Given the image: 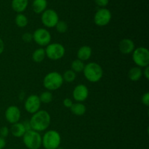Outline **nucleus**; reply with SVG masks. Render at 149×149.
I'll return each instance as SVG.
<instances>
[{
	"instance_id": "1",
	"label": "nucleus",
	"mask_w": 149,
	"mask_h": 149,
	"mask_svg": "<svg viewBox=\"0 0 149 149\" xmlns=\"http://www.w3.org/2000/svg\"><path fill=\"white\" fill-rule=\"evenodd\" d=\"M31 129L38 132L46 130L51 124L50 114L47 111L39 110L33 113L29 120Z\"/></svg>"
},
{
	"instance_id": "2",
	"label": "nucleus",
	"mask_w": 149,
	"mask_h": 149,
	"mask_svg": "<svg viewBox=\"0 0 149 149\" xmlns=\"http://www.w3.org/2000/svg\"><path fill=\"white\" fill-rule=\"evenodd\" d=\"M86 79L92 83H96L100 81L103 76V70L101 65L95 62H91L86 64L83 70Z\"/></svg>"
},
{
	"instance_id": "3",
	"label": "nucleus",
	"mask_w": 149,
	"mask_h": 149,
	"mask_svg": "<svg viewBox=\"0 0 149 149\" xmlns=\"http://www.w3.org/2000/svg\"><path fill=\"white\" fill-rule=\"evenodd\" d=\"M62 74L57 71H52L45 75L43 79V85L48 91H55L62 87L63 84Z\"/></svg>"
},
{
	"instance_id": "4",
	"label": "nucleus",
	"mask_w": 149,
	"mask_h": 149,
	"mask_svg": "<svg viewBox=\"0 0 149 149\" xmlns=\"http://www.w3.org/2000/svg\"><path fill=\"white\" fill-rule=\"evenodd\" d=\"M61 143V136L55 130H48L42 137V146L45 149H57Z\"/></svg>"
},
{
	"instance_id": "5",
	"label": "nucleus",
	"mask_w": 149,
	"mask_h": 149,
	"mask_svg": "<svg viewBox=\"0 0 149 149\" xmlns=\"http://www.w3.org/2000/svg\"><path fill=\"white\" fill-rule=\"evenodd\" d=\"M23 141L27 149H39L42 146V135L33 130H29L23 136Z\"/></svg>"
},
{
	"instance_id": "6",
	"label": "nucleus",
	"mask_w": 149,
	"mask_h": 149,
	"mask_svg": "<svg viewBox=\"0 0 149 149\" xmlns=\"http://www.w3.org/2000/svg\"><path fill=\"white\" fill-rule=\"evenodd\" d=\"M132 60L136 66L146 68L149 65V51L144 47H139L132 52Z\"/></svg>"
},
{
	"instance_id": "7",
	"label": "nucleus",
	"mask_w": 149,
	"mask_h": 149,
	"mask_svg": "<svg viewBox=\"0 0 149 149\" xmlns=\"http://www.w3.org/2000/svg\"><path fill=\"white\" fill-rule=\"evenodd\" d=\"M46 57L52 61H58L65 55V49L63 45L60 43H50L45 48Z\"/></svg>"
},
{
	"instance_id": "8",
	"label": "nucleus",
	"mask_w": 149,
	"mask_h": 149,
	"mask_svg": "<svg viewBox=\"0 0 149 149\" xmlns=\"http://www.w3.org/2000/svg\"><path fill=\"white\" fill-rule=\"evenodd\" d=\"M32 34H33V40L39 46L46 47L50 44L52 36L47 29L39 28L36 29Z\"/></svg>"
},
{
	"instance_id": "9",
	"label": "nucleus",
	"mask_w": 149,
	"mask_h": 149,
	"mask_svg": "<svg viewBox=\"0 0 149 149\" xmlns=\"http://www.w3.org/2000/svg\"><path fill=\"white\" fill-rule=\"evenodd\" d=\"M42 23L45 27L54 28L59 21V16L57 12L52 9H47L42 13Z\"/></svg>"
},
{
	"instance_id": "10",
	"label": "nucleus",
	"mask_w": 149,
	"mask_h": 149,
	"mask_svg": "<svg viewBox=\"0 0 149 149\" xmlns=\"http://www.w3.org/2000/svg\"><path fill=\"white\" fill-rule=\"evenodd\" d=\"M112 15L107 8H100L94 15V23L97 26H105L110 23Z\"/></svg>"
},
{
	"instance_id": "11",
	"label": "nucleus",
	"mask_w": 149,
	"mask_h": 149,
	"mask_svg": "<svg viewBox=\"0 0 149 149\" xmlns=\"http://www.w3.org/2000/svg\"><path fill=\"white\" fill-rule=\"evenodd\" d=\"M41 103L39 97L37 95H31L26 98L24 103L25 110L29 113H36L40 109Z\"/></svg>"
},
{
	"instance_id": "12",
	"label": "nucleus",
	"mask_w": 149,
	"mask_h": 149,
	"mask_svg": "<svg viewBox=\"0 0 149 149\" xmlns=\"http://www.w3.org/2000/svg\"><path fill=\"white\" fill-rule=\"evenodd\" d=\"M5 119L11 125L19 122L21 116L20 109L16 106H10L6 109L4 113Z\"/></svg>"
},
{
	"instance_id": "13",
	"label": "nucleus",
	"mask_w": 149,
	"mask_h": 149,
	"mask_svg": "<svg viewBox=\"0 0 149 149\" xmlns=\"http://www.w3.org/2000/svg\"><path fill=\"white\" fill-rule=\"evenodd\" d=\"M74 100L79 103H82L87 99L89 96V90L86 85L83 84H78L74 87L72 93Z\"/></svg>"
},
{
	"instance_id": "14",
	"label": "nucleus",
	"mask_w": 149,
	"mask_h": 149,
	"mask_svg": "<svg viewBox=\"0 0 149 149\" xmlns=\"http://www.w3.org/2000/svg\"><path fill=\"white\" fill-rule=\"evenodd\" d=\"M135 46L133 41L128 38L122 39L119 44V49L122 54L129 55L133 52L135 50Z\"/></svg>"
},
{
	"instance_id": "15",
	"label": "nucleus",
	"mask_w": 149,
	"mask_h": 149,
	"mask_svg": "<svg viewBox=\"0 0 149 149\" xmlns=\"http://www.w3.org/2000/svg\"><path fill=\"white\" fill-rule=\"evenodd\" d=\"M27 131L24 124L21 122H17L15 124L12 125L10 132L12 135L15 138H23L24 134Z\"/></svg>"
},
{
	"instance_id": "16",
	"label": "nucleus",
	"mask_w": 149,
	"mask_h": 149,
	"mask_svg": "<svg viewBox=\"0 0 149 149\" xmlns=\"http://www.w3.org/2000/svg\"><path fill=\"white\" fill-rule=\"evenodd\" d=\"M92 53H93L92 48L90 46L84 45V46L81 47L77 51V59L81 60L82 61H86L91 58Z\"/></svg>"
},
{
	"instance_id": "17",
	"label": "nucleus",
	"mask_w": 149,
	"mask_h": 149,
	"mask_svg": "<svg viewBox=\"0 0 149 149\" xmlns=\"http://www.w3.org/2000/svg\"><path fill=\"white\" fill-rule=\"evenodd\" d=\"M29 0H12L11 6L13 10L17 13H22L26 10Z\"/></svg>"
},
{
	"instance_id": "18",
	"label": "nucleus",
	"mask_w": 149,
	"mask_h": 149,
	"mask_svg": "<svg viewBox=\"0 0 149 149\" xmlns=\"http://www.w3.org/2000/svg\"><path fill=\"white\" fill-rule=\"evenodd\" d=\"M47 0H33L32 3L33 11L36 14H42L47 10Z\"/></svg>"
},
{
	"instance_id": "19",
	"label": "nucleus",
	"mask_w": 149,
	"mask_h": 149,
	"mask_svg": "<svg viewBox=\"0 0 149 149\" xmlns=\"http://www.w3.org/2000/svg\"><path fill=\"white\" fill-rule=\"evenodd\" d=\"M70 110H71V113L75 116H81L86 113L87 108H86L85 105L83 104L82 103L77 102V103H73L72 106L70 108Z\"/></svg>"
},
{
	"instance_id": "20",
	"label": "nucleus",
	"mask_w": 149,
	"mask_h": 149,
	"mask_svg": "<svg viewBox=\"0 0 149 149\" xmlns=\"http://www.w3.org/2000/svg\"><path fill=\"white\" fill-rule=\"evenodd\" d=\"M143 76V70L140 67L135 66L130 68L128 72V77L132 81H138Z\"/></svg>"
},
{
	"instance_id": "21",
	"label": "nucleus",
	"mask_w": 149,
	"mask_h": 149,
	"mask_svg": "<svg viewBox=\"0 0 149 149\" xmlns=\"http://www.w3.org/2000/svg\"><path fill=\"white\" fill-rule=\"evenodd\" d=\"M45 57H46V53H45V49L43 47L37 48L33 51L32 54V60L36 63H42L45 60Z\"/></svg>"
},
{
	"instance_id": "22",
	"label": "nucleus",
	"mask_w": 149,
	"mask_h": 149,
	"mask_svg": "<svg viewBox=\"0 0 149 149\" xmlns=\"http://www.w3.org/2000/svg\"><path fill=\"white\" fill-rule=\"evenodd\" d=\"M15 23L16 26L17 27L24 28L29 23V20H28L27 17L24 14H23V13H17L15 18Z\"/></svg>"
},
{
	"instance_id": "23",
	"label": "nucleus",
	"mask_w": 149,
	"mask_h": 149,
	"mask_svg": "<svg viewBox=\"0 0 149 149\" xmlns=\"http://www.w3.org/2000/svg\"><path fill=\"white\" fill-rule=\"evenodd\" d=\"M84 66H85V64H84V61L79 59H76L73 61L71 64V70L75 73L83 72Z\"/></svg>"
},
{
	"instance_id": "24",
	"label": "nucleus",
	"mask_w": 149,
	"mask_h": 149,
	"mask_svg": "<svg viewBox=\"0 0 149 149\" xmlns=\"http://www.w3.org/2000/svg\"><path fill=\"white\" fill-rule=\"evenodd\" d=\"M62 77L63 81H65V82L68 83H71L77 78V74L74 71H73L71 69H70L65 71L62 75Z\"/></svg>"
},
{
	"instance_id": "25",
	"label": "nucleus",
	"mask_w": 149,
	"mask_h": 149,
	"mask_svg": "<svg viewBox=\"0 0 149 149\" xmlns=\"http://www.w3.org/2000/svg\"><path fill=\"white\" fill-rule=\"evenodd\" d=\"M40 101L42 103H45V104H48V103H51L53 100V95H52V93L50 91H45L41 93L40 96H39Z\"/></svg>"
},
{
	"instance_id": "26",
	"label": "nucleus",
	"mask_w": 149,
	"mask_h": 149,
	"mask_svg": "<svg viewBox=\"0 0 149 149\" xmlns=\"http://www.w3.org/2000/svg\"><path fill=\"white\" fill-rule=\"evenodd\" d=\"M57 31L60 33H64L68 30V24L63 20H59L55 26Z\"/></svg>"
},
{
	"instance_id": "27",
	"label": "nucleus",
	"mask_w": 149,
	"mask_h": 149,
	"mask_svg": "<svg viewBox=\"0 0 149 149\" xmlns=\"http://www.w3.org/2000/svg\"><path fill=\"white\" fill-rule=\"evenodd\" d=\"M22 39L26 43H30L33 40V34L30 32H26L22 36Z\"/></svg>"
},
{
	"instance_id": "28",
	"label": "nucleus",
	"mask_w": 149,
	"mask_h": 149,
	"mask_svg": "<svg viewBox=\"0 0 149 149\" xmlns=\"http://www.w3.org/2000/svg\"><path fill=\"white\" fill-rule=\"evenodd\" d=\"M10 130L7 127H2L0 128V137L3 138H5L6 137L8 136Z\"/></svg>"
},
{
	"instance_id": "29",
	"label": "nucleus",
	"mask_w": 149,
	"mask_h": 149,
	"mask_svg": "<svg viewBox=\"0 0 149 149\" xmlns=\"http://www.w3.org/2000/svg\"><path fill=\"white\" fill-rule=\"evenodd\" d=\"M95 2L101 8H105L109 4V0H95Z\"/></svg>"
},
{
	"instance_id": "30",
	"label": "nucleus",
	"mask_w": 149,
	"mask_h": 149,
	"mask_svg": "<svg viewBox=\"0 0 149 149\" xmlns=\"http://www.w3.org/2000/svg\"><path fill=\"white\" fill-rule=\"evenodd\" d=\"M141 102L146 106H149V93L147 92L141 97Z\"/></svg>"
},
{
	"instance_id": "31",
	"label": "nucleus",
	"mask_w": 149,
	"mask_h": 149,
	"mask_svg": "<svg viewBox=\"0 0 149 149\" xmlns=\"http://www.w3.org/2000/svg\"><path fill=\"white\" fill-rule=\"evenodd\" d=\"M73 100H71V98H65L63 100V106H65V108H67V109H70V108L73 105Z\"/></svg>"
},
{
	"instance_id": "32",
	"label": "nucleus",
	"mask_w": 149,
	"mask_h": 149,
	"mask_svg": "<svg viewBox=\"0 0 149 149\" xmlns=\"http://www.w3.org/2000/svg\"><path fill=\"white\" fill-rule=\"evenodd\" d=\"M145 68V69L143 71V75L146 77V79H149V66L146 67V68Z\"/></svg>"
},
{
	"instance_id": "33",
	"label": "nucleus",
	"mask_w": 149,
	"mask_h": 149,
	"mask_svg": "<svg viewBox=\"0 0 149 149\" xmlns=\"http://www.w3.org/2000/svg\"><path fill=\"white\" fill-rule=\"evenodd\" d=\"M6 146V141L4 138L0 137V149H4Z\"/></svg>"
},
{
	"instance_id": "34",
	"label": "nucleus",
	"mask_w": 149,
	"mask_h": 149,
	"mask_svg": "<svg viewBox=\"0 0 149 149\" xmlns=\"http://www.w3.org/2000/svg\"><path fill=\"white\" fill-rule=\"evenodd\" d=\"M4 50V41L0 38V55L3 53Z\"/></svg>"
},
{
	"instance_id": "35",
	"label": "nucleus",
	"mask_w": 149,
	"mask_h": 149,
	"mask_svg": "<svg viewBox=\"0 0 149 149\" xmlns=\"http://www.w3.org/2000/svg\"><path fill=\"white\" fill-rule=\"evenodd\" d=\"M9 149H15V148H9Z\"/></svg>"
}]
</instances>
